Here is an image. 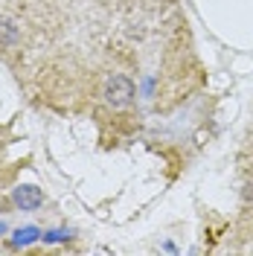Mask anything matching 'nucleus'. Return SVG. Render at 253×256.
<instances>
[{
	"label": "nucleus",
	"instance_id": "3",
	"mask_svg": "<svg viewBox=\"0 0 253 256\" xmlns=\"http://www.w3.org/2000/svg\"><path fill=\"white\" fill-rule=\"evenodd\" d=\"M35 239H38V230H35V227H26V230H18V233H15L12 244L20 248V244H30V242H35Z\"/></svg>",
	"mask_w": 253,
	"mask_h": 256
},
{
	"label": "nucleus",
	"instance_id": "2",
	"mask_svg": "<svg viewBox=\"0 0 253 256\" xmlns=\"http://www.w3.org/2000/svg\"><path fill=\"white\" fill-rule=\"evenodd\" d=\"M12 201H15L20 210H38L41 204H44V195H41V190H38V186L24 184V186H18V190L12 192Z\"/></svg>",
	"mask_w": 253,
	"mask_h": 256
},
{
	"label": "nucleus",
	"instance_id": "4",
	"mask_svg": "<svg viewBox=\"0 0 253 256\" xmlns=\"http://www.w3.org/2000/svg\"><path fill=\"white\" fill-rule=\"evenodd\" d=\"M244 198H248V201H253V184H248V186H244Z\"/></svg>",
	"mask_w": 253,
	"mask_h": 256
},
{
	"label": "nucleus",
	"instance_id": "1",
	"mask_svg": "<svg viewBox=\"0 0 253 256\" xmlns=\"http://www.w3.org/2000/svg\"><path fill=\"white\" fill-rule=\"evenodd\" d=\"M131 99H134V82L128 76H111L105 84V102L111 108H126L131 105Z\"/></svg>",
	"mask_w": 253,
	"mask_h": 256
}]
</instances>
